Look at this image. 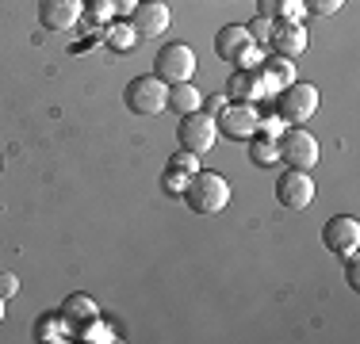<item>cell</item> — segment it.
<instances>
[{
	"instance_id": "cell-1",
	"label": "cell",
	"mask_w": 360,
	"mask_h": 344,
	"mask_svg": "<svg viewBox=\"0 0 360 344\" xmlns=\"http://www.w3.org/2000/svg\"><path fill=\"white\" fill-rule=\"evenodd\" d=\"M184 203L192 206L195 214H219L226 211L230 203V184L219 176V172H192L184 187Z\"/></svg>"
},
{
	"instance_id": "cell-2",
	"label": "cell",
	"mask_w": 360,
	"mask_h": 344,
	"mask_svg": "<svg viewBox=\"0 0 360 344\" xmlns=\"http://www.w3.org/2000/svg\"><path fill=\"white\" fill-rule=\"evenodd\" d=\"M123 100H127V107H131L134 115H158V111H165L169 84L161 81V77H153V73H142V77H134V81L127 84Z\"/></svg>"
},
{
	"instance_id": "cell-3",
	"label": "cell",
	"mask_w": 360,
	"mask_h": 344,
	"mask_svg": "<svg viewBox=\"0 0 360 344\" xmlns=\"http://www.w3.org/2000/svg\"><path fill=\"white\" fill-rule=\"evenodd\" d=\"M257 42L250 39V31L242 27V23H230V27H222L215 34V54L222 62H230L234 69H253L257 65Z\"/></svg>"
},
{
	"instance_id": "cell-4",
	"label": "cell",
	"mask_w": 360,
	"mask_h": 344,
	"mask_svg": "<svg viewBox=\"0 0 360 344\" xmlns=\"http://www.w3.org/2000/svg\"><path fill=\"white\" fill-rule=\"evenodd\" d=\"M192 73H195V54L184 42H165L158 50V58H153V77H161L165 84L192 81Z\"/></svg>"
},
{
	"instance_id": "cell-5",
	"label": "cell",
	"mask_w": 360,
	"mask_h": 344,
	"mask_svg": "<svg viewBox=\"0 0 360 344\" xmlns=\"http://www.w3.org/2000/svg\"><path fill=\"white\" fill-rule=\"evenodd\" d=\"M319 111V88L314 84H295L291 81L288 88H280L276 96V115L284 119V123H307V119Z\"/></svg>"
},
{
	"instance_id": "cell-6",
	"label": "cell",
	"mask_w": 360,
	"mask_h": 344,
	"mask_svg": "<svg viewBox=\"0 0 360 344\" xmlns=\"http://www.w3.org/2000/svg\"><path fill=\"white\" fill-rule=\"evenodd\" d=\"M176 138H180V150L195 153V157H200V153H207L211 145H215V138H219L215 115H200V111H192V115H180Z\"/></svg>"
},
{
	"instance_id": "cell-7",
	"label": "cell",
	"mask_w": 360,
	"mask_h": 344,
	"mask_svg": "<svg viewBox=\"0 0 360 344\" xmlns=\"http://www.w3.org/2000/svg\"><path fill=\"white\" fill-rule=\"evenodd\" d=\"M276 150H280V161H284L288 168H311L314 161H319V142H314V134H307L303 126H291V131L280 134Z\"/></svg>"
},
{
	"instance_id": "cell-8",
	"label": "cell",
	"mask_w": 360,
	"mask_h": 344,
	"mask_svg": "<svg viewBox=\"0 0 360 344\" xmlns=\"http://www.w3.org/2000/svg\"><path fill=\"white\" fill-rule=\"evenodd\" d=\"M314 199V180L307 176V168H288L276 180V203L284 211H307Z\"/></svg>"
},
{
	"instance_id": "cell-9",
	"label": "cell",
	"mask_w": 360,
	"mask_h": 344,
	"mask_svg": "<svg viewBox=\"0 0 360 344\" xmlns=\"http://www.w3.org/2000/svg\"><path fill=\"white\" fill-rule=\"evenodd\" d=\"M322 245L330 249V253H338V256L356 253V245H360V222L353 218V214H333V218L322 226Z\"/></svg>"
},
{
	"instance_id": "cell-10",
	"label": "cell",
	"mask_w": 360,
	"mask_h": 344,
	"mask_svg": "<svg viewBox=\"0 0 360 344\" xmlns=\"http://www.w3.org/2000/svg\"><path fill=\"white\" fill-rule=\"evenodd\" d=\"M257 123H261V115L250 107V103H226V107L219 111V131L226 138H234V142H245V138L257 134Z\"/></svg>"
},
{
	"instance_id": "cell-11",
	"label": "cell",
	"mask_w": 360,
	"mask_h": 344,
	"mask_svg": "<svg viewBox=\"0 0 360 344\" xmlns=\"http://www.w3.org/2000/svg\"><path fill=\"white\" fill-rule=\"evenodd\" d=\"M131 27L139 39H158L169 31V8L161 0H139L131 12Z\"/></svg>"
},
{
	"instance_id": "cell-12",
	"label": "cell",
	"mask_w": 360,
	"mask_h": 344,
	"mask_svg": "<svg viewBox=\"0 0 360 344\" xmlns=\"http://www.w3.org/2000/svg\"><path fill=\"white\" fill-rule=\"evenodd\" d=\"M84 12V0H39V20L46 31H73Z\"/></svg>"
},
{
	"instance_id": "cell-13",
	"label": "cell",
	"mask_w": 360,
	"mask_h": 344,
	"mask_svg": "<svg viewBox=\"0 0 360 344\" xmlns=\"http://www.w3.org/2000/svg\"><path fill=\"white\" fill-rule=\"evenodd\" d=\"M226 96L234 103H253L261 96H272V88L264 84L261 69L253 65V69H234V77L226 81Z\"/></svg>"
},
{
	"instance_id": "cell-14",
	"label": "cell",
	"mask_w": 360,
	"mask_h": 344,
	"mask_svg": "<svg viewBox=\"0 0 360 344\" xmlns=\"http://www.w3.org/2000/svg\"><path fill=\"white\" fill-rule=\"evenodd\" d=\"M269 42H272V50H276L280 58H299V54L307 50V31L299 27V23H284V20H276V23H272Z\"/></svg>"
},
{
	"instance_id": "cell-15",
	"label": "cell",
	"mask_w": 360,
	"mask_h": 344,
	"mask_svg": "<svg viewBox=\"0 0 360 344\" xmlns=\"http://www.w3.org/2000/svg\"><path fill=\"white\" fill-rule=\"evenodd\" d=\"M62 322H65V329H73V333H81L84 325H92L96 322V303H92V295H70L62 303Z\"/></svg>"
},
{
	"instance_id": "cell-16",
	"label": "cell",
	"mask_w": 360,
	"mask_h": 344,
	"mask_svg": "<svg viewBox=\"0 0 360 344\" xmlns=\"http://www.w3.org/2000/svg\"><path fill=\"white\" fill-rule=\"evenodd\" d=\"M203 96L192 88V81H180V84H169V100L165 107H173L176 115H192V111H200Z\"/></svg>"
},
{
	"instance_id": "cell-17",
	"label": "cell",
	"mask_w": 360,
	"mask_h": 344,
	"mask_svg": "<svg viewBox=\"0 0 360 344\" xmlns=\"http://www.w3.org/2000/svg\"><path fill=\"white\" fill-rule=\"evenodd\" d=\"M257 69H261L264 84H269L272 92L288 88V84L295 81V69H291V58H269V62H261Z\"/></svg>"
},
{
	"instance_id": "cell-18",
	"label": "cell",
	"mask_w": 360,
	"mask_h": 344,
	"mask_svg": "<svg viewBox=\"0 0 360 344\" xmlns=\"http://www.w3.org/2000/svg\"><path fill=\"white\" fill-rule=\"evenodd\" d=\"M250 157L257 161L261 168H269V165H276L280 161V150H276V138L272 134H264V131H257L250 138Z\"/></svg>"
},
{
	"instance_id": "cell-19",
	"label": "cell",
	"mask_w": 360,
	"mask_h": 344,
	"mask_svg": "<svg viewBox=\"0 0 360 344\" xmlns=\"http://www.w3.org/2000/svg\"><path fill=\"white\" fill-rule=\"evenodd\" d=\"M108 42H111V50H131L134 42H139V34H134L131 23H115L111 34H108Z\"/></svg>"
},
{
	"instance_id": "cell-20",
	"label": "cell",
	"mask_w": 360,
	"mask_h": 344,
	"mask_svg": "<svg viewBox=\"0 0 360 344\" xmlns=\"http://www.w3.org/2000/svg\"><path fill=\"white\" fill-rule=\"evenodd\" d=\"M161 184H165V192H169V195H184V187H188V172H180V168L169 165V168H165V180H161Z\"/></svg>"
},
{
	"instance_id": "cell-21",
	"label": "cell",
	"mask_w": 360,
	"mask_h": 344,
	"mask_svg": "<svg viewBox=\"0 0 360 344\" xmlns=\"http://www.w3.org/2000/svg\"><path fill=\"white\" fill-rule=\"evenodd\" d=\"M245 31H250V39H253V42H269V34H272V20L257 15L253 23H245Z\"/></svg>"
},
{
	"instance_id": "cell-22",
	"label": "cell",
	"mask_w": 360,
	"mask_h": 344,
	"mask_svg": "<svg viewBox=\"0 0 360 344\" xmlns=\"http://www.w3.org/2000/svg\"><path fill=\"white\" fill-rule=\"evenodd\" d=\"M169 165L173 168H180V172H188V176H192V172H200V157H195V153H188V150H180L173 161H169Z\"/></svg>"
},
{
	"instance_id": "cell-23",
	"label": "cell",
	"mask_w": 360,
	"mask_h": 344,
	"mask_svg": "<svg viewBox=\"0 0 360 344\" xmlns=\"http://www.w3.org/2000/svg\"><path fill=\"white\" fill-rule=\"evenodd\" d=\"M341 4H345V0H303V8L314 12V15H333Z\"/></svg>"
},
{
	"instance_id": "cell-24",
	"label": "cell",
	"mask_w": 360,
	"mask_h": 344,
	"mask_svg": "<svg viewBox=\"0 0 360 344\" xmlns=\"http://www.w3.org/2000/svg\"><path fill=\"white\" fill-rule=\"evenodd\" d=\"M12 295H20V279L12 272H0V298H12Z\"/></svg>"
},
{
	"instance_id": "cell-25",
	"label": "cell",
	"mask_w": 360,
	"mask_h": 344,
	"mask_svg": "<svg viewBox=\"0 0 360 344\" xmlns=\"http://www.w3.org/2000/svg\"><path fill=\"white\" fill-rule=\"evenodd\" d=\"M345 279H349V287H360V268H356V253H345Z\"/></svg>"
},
{
	"instance_id": "cell-26",
	"label": "cell",
	"mask_w": 360,
	"mask_h": 344,
	"mask_svg": "<svg viewBox=\"0 0 360 344\" xmlns=\"http://www.w3.org/2000/svg\"><path fill=\"white\" fill-rule=\"evenodd\" d=\"M108 4H111V12L127 15V12H134V4H139V0H108Z\"/></svg>"
},
{
	"instance_id": "cell-27",
	"label": "cell",
	"mask_w": 360,
	"mask_h": 344,
	"mask_svg": "<svg viewBox=\"0 0 360 344\" xmlns=\"http://www.w3.org/2000/svg\"><path fill=\"white\" fill-rule=\"evenodd\" d=\"M276 12H280V0H261V15H264V20H276Z\"/></svg>"
},
{
	"instance_id": "cell-28",
	"label": "cell",
	"mask_w": 360,
	"mask_h": 344,
	"mask_svg": "<svg viewBox=\"0 0 360 344\" xmlns=\"http://www.w3.org/2000/svg\"><path fill=\"white\" fill-rule=\"evenodd\" d=\"M222 107H226V96H211L207 100V115H219Z\"/></svg>"
},
{
	"instance_id": "cell-29",
	"label": "cell",
	"mask_w": 360,
	"mask_h": 344,
	"mask_svg": "<svg viewBox=\"0 0 360 344\" xmlns=\"http://www.w3.org/2000/svg\"><path fill=\"white\" fill-rule=\"evenodd\" d=\"M4 303H8V298H0V322H4Z\"/></svg>"
}]
</instances>
